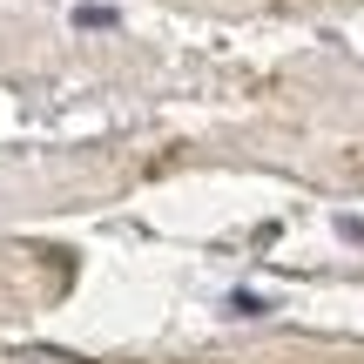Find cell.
<instances>
[{
  "label": "cell",
  "mask_w": 364,
  "mask_h": 364,
  "mask_svg": "<svg viewBox=\"0 0 364 364\" xmlns=\"http://www.w3.org/2000/svg\"><path fill=\"white\" fill-rule=\"evenodd\" d=\"M75 27H122V14H115V7H95V0H81V7H75Z\"/></svg>",
  "instance_id": "6da1fadb"
},
{
  "label": "cell",
  "mask_w": 364,
  "mask_h": 364,
  "mask_svg": "<svg viewBox=\"0 0 364 364\" xmlns=\"http://www.w3.org/2000/svg\"><path fill=\"white\" fill-rule=\"evenodd\" d=\"M230 311L236 317H263V311H277L270 297H250V290H230Z\"/></svg>",
  "instance_id": "7a4b0ae2"
}]
</instances>
